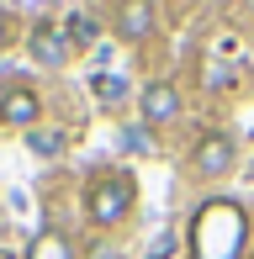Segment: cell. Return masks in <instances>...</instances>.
I'll return each instance as SVG.
<instances>
[{"label": "cell", "instance_id": "obj_1", "mask_svg": "<svg viewBox=\"0 0 254 259\" xmlns=\"http://www.w3.org/2000/svg\"><path fill=\"white\" fill-rule=\"evenodd\" d=\"M249 238V222L233 201H206L191 217V254L196 259H238Z\"/></svg>", "mask_w": 254, "mask_h": 259}, {"label": "cell", "instance_id": "obj_2", "mask_svg": "<svg viewBox=\"0 0 254 259\" xmlns=\"http://www.w3.org/2000/svg\"><path fill=\"white\" fill-rule=\"evenodd\" d=\"M133 196H138L133 175H96L90 191H85V217L96 228H111V222H122L133 211Z\"/></svg>", "mask_w": 254, "mask_h": 259}, {"label": "cell", "instance_id": "obj_3", "mask_svg": "<svg viewBox=\"0 0 254 259\" xmlns=\"http://www.w3.org/2000/svg\"><path fill=\"white\" fill-rule=\"evenodd\" d=\"M138 111H143L148 127L175 122V116H180V90L170 85V79H154V85H143V96H138Z\"/></svg>", "mask_w": 254, "mask_h": 259}, {"label": "cell", "instance_id": "obj_4", "mask_svg": "<svg viewBox=\"0 0 254 259\" xmlns=\"http://www.w3.org/2000/svg\"><path fill=\"white\" fill-rule=\"evenodd\" d=\"M196 175H206V180H223L228 169H233V138H223V133H206L201 143H196Z\"/></svg>", "mask_w": 254, "mask_h": 259}, {"label": "cell", "instance_id": "obj_5", "mask_svg": "<svg viewBox=\"0 0 254 259\" xmlns=\"http://www.w3.org/2000/svg\"><path fill=\"white\" fill-rule=\"evenodd\" d=\"M27 53L37 58L43 69H59L74 48H69V37H64L59 27H53V21H37V27H32V37H27Z\"/></svg>", "mask_w": 254, "mask_h": 259}, {"label": "cell", "instance_id": "obj_6", "mask_svg": "<svg viewBox=\"0 0 254 259\" xmlns=\"http://www.w3.org/2000/svg\"><path fill=\"white\" fill-rule=\"evenodd\" d=\"M37 116H43V101L32 96L27 85H16V90H6V96H0V122H11V127H37Z\"/></svg>", "mask_w": 254, "mask_h": 259}, {"label": "cell", "instance_id": "obj_7", "mask_svg": "<svg viewBox=\"0 0 254 259\" xmlns=\"http://www.w3.org/2000/svg\"><path fill=\"white\" fill-rule=\"evenodd\" d=\"M154 16H159V11L148 6V0H133V6L117 11V32H122L127 42H138V37H148V32H154Z\"/></svg>", "mask_w": 254, "mask_h": 259}, {"label": "cell", "instance_id": "obj_8", "mask_svg": "<svg viewBox=\"0 0 254 259\" xmlns=\"http://www.w3.org/2000/svg\"><path fill=\"white\" fill-rule=\"evenodd\" d=\"M27 259H74V243H69L59 228H48V233H37V238L27 243Z\"/></svg>", "mask_w": 254, "mask_h": 259}, {"label": "cell", "instance_id": "obj_9", "mask_svg": "<svg viewBox=\"0 0 254 259\" xmlns=\"http://www.w3.org/2000/svg\"><path fill=\"white\" fill-rule=\"evenodd\" d=\"M96 16H90V11H74V16H69V32H64V37H69V48H90V42H96Z\"/></svg>", "mask_w": 254, "mask_h": 259}, {"label": "cell", "instance_id": "obj_10", "mask_svg": "<svg viewBox=\"0 0 254 259\" xmlns=\"http://www.w3.org/2000/svg\"><path fill=\"white\" fill-rule=\"evenodd\" d=\"M27 148L43 154V159H53V154H64V133H53V127H32V133H27Z\"/></svg>", "mask_w": 254, "mask_h": 259}, {"label": "cell", "instance_id": "obj_11", "mask_svg": "<svg viewBox=\"0 0 254 259\" xmlns=\"http://www.w3.org/2000/svg\"><path fill=\"white\" fill-rule=\"evenodd\" d=\"M122 148H133V154H148V133H143V127H122Z\"/></svg>", "mask_w": 254, "mask_h": 259}, {"label": "cell", "instance_id": "obj_12", "mask_svg": "<svg viewBox=\"0 0 254 259\" xmlns=\"http://www.w3.org/2000/svg\"><path fill=\"white\" fill-rule=\"evenodd\" d=\"M96 96H101V101H117V96H122V79H117V74H96Z\"/></svg>", "mask_w": 254, "mask_h": 259}, {"label": "cell", "instance_id": "obj_13", "mask_svg": "<svg viewBox=\"0 0 254 259\" xmlns=\"http://www.w3.org/2000/svg\"><path fill=\"white\" fill-rule=\"evenodd\" d=\"M170 254H175V233H164V238L154 243V254H148V259H170Z\"/></svg>", "mask_w": 254, "mask_h": 259}, {"label": "cell", "instance_id": "obj_14", "mask_svg": "<svg viewBox=\"0 0 254 259\" xmlns=\"http://www.w3.org/2000/svg\"><path fill=\"white\" fill-rule=\"evenodd\" d=\"M0 48H6V16H0Z\"/></svg>", "mask_w": 254, "mask_h": 259}, {"label": "cell", "instance_id": "obj_15", "mask_svg": "<svg viewBox=\"0 0 254 259\" xmlns=\"http://www.w3.org/2000/svg\"><path fill=\"white\" fill-rule=\"evenodd\" d=\"M0 259H16V254H6V249H0Z\"/></svg>", "mask_w": 254, "mask_h": 259}]
</instances>
